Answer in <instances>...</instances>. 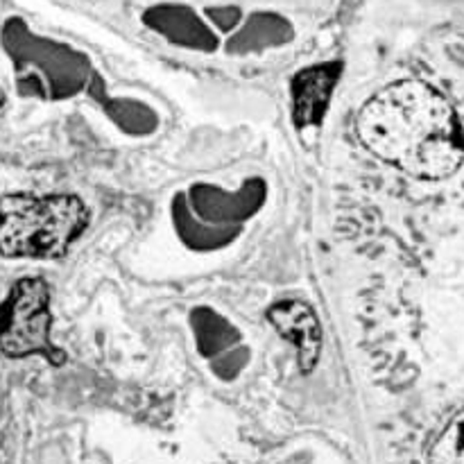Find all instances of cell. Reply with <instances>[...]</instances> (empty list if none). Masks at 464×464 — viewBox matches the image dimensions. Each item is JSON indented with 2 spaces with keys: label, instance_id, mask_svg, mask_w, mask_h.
I'll list each match as a JSON object with an SVG mask.
<instances>
[{
  "label": "cell",
  "instance_id": "obj_1",
  "mask_svg": "<svg viewBox=\"0 0 464 464\" xmlns=\"http://www.w3.org/2000/svg\"><path fill=\"white\" fill-rule=\"evenodd\" d=\"M356 130L372 154L415 179H447L464 161L460 118L451 102L424 82L385 86L361 109Z\"/></svg>",
  "mask_w": 464,
  "mask_h": 464
},
{
  "label": "cell",
  "instance_id": "obj_2",
  "mask_svg": "<svg viewBox=\"0 0 464 464\" xmlns=\"http://www.w3.org/2000/svg\"><path fill=\"white\" fill-rule=\"evenodd\" d=\"M86 225L89 208L75 195H5L0 198V256L62 258Z\"/></svg>",
  "mask_w": 464,
  "mask_h": 464
},
{
  "label": "cell",
  "instance_id": "obj_3",
  "mask_svg": "<svg viewBox=\"0 0 464 464\" xmlns=\"http://www.w3.org/2000/svg\"><path fill=\"white\" fill-rule=\"evenodd\" d=\"M0 353L41 356L54 367L66 362V352L53 343L50 285L41 276L18 279L0 302Z\"/></svg>",
  "mask_w": 464,
  "mask_h": 464
},
{
  "label": "cell",
  "instance_id": "obj_4",
  "mask_svg": "<svg viewBox=\"0 0 464 464\" xmlns=\"http://www.w3.org/2000/svg\"><path fill=\"white\" fill-rule=\"evenodd\" d=\"M266 315L276 334L295 347L299 370L313 374L322 356V324L315 311L299 299H284L272 304Z\"/></svg>",
  "mask_w": 464,
  "mask_h": 464
},
{
  "label": "cell",
  "instance_id": "obj_5",
  "mask_svg": "<svg viewBox=\"0 0 464 464\" xmlns=\"http://www.w3.org/2000/svg\"><path fill=\"white\" fill-rule=\"evenodd\" d=\"M340 77H343V63L338 62L304 68L293 77L290 100H293V122L297 130L320 127L324 122Z\"/></svg>",
  "mask_w": 464,
  "mask_h": 464
},
{
  "label": "cell",
  "instance_id": "obj_6",
  "mask_svg": "<svg viewBox=\"0 0 464 464\" xmlns=\"http://www.w3.org/2000/svg\"><path fill=\"white\" fill-rule=\"evenodd\" d=\"M429 464H464V408L453 415L429 451Z\"/></svg>",
  "mask_w": 464,
  "mask_h": 464
}]
</instances>
